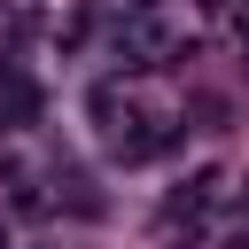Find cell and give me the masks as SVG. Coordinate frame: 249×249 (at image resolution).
Returning a JSON list of instances; mask_svg holds the SVG:
<instances>
[{"label": "cell", "instance_id": "1", "mask_svg": "<svg viewBox=\"0 0 249 249\" xmlns=\"http://www.w3.org/2000/svg\"><path fill=\"white\" fill-rule=\"evenodd\" d=\"M39 109H47L39 78H31L23 62H0V124H8V132H23V124H39Z\"/></svg>", "mask_w": 249, "mask_h": 249}, {"label": "cell", "instance_id": "2", "mask_svg": "<svg viewBox=\"0 0 249 249\" xmlns=\"http://www.w3.org/2000/svg\"><path fill=\"white\" fill-rule=\"evenodd\" d=\"M163 47H171V31H163V23H148V16L117 31V54H124V62H148V54H163Z\"/></svg>", "mask_w": 249, "mask_h": 249}, {"label": "cell", "instance_id": "3", "mask_svg": "<svg viewBox=\"0 0 249 249\" xmlns=\"http://www.w3.org/2000/svg\"><path fill=\"white\" fill-rule=\"evenodd\" d=\"M233 249H249V233H241V241H233Z\"/></svg>", "mask_w": 249, "mask_h": 249}]
</instances>
